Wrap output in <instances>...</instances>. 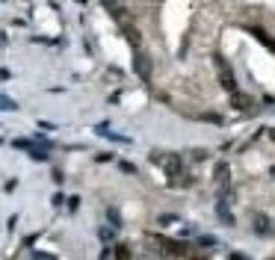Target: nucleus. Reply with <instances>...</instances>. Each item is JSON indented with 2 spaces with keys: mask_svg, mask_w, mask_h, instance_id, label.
Here are the masks:
<instances>
[{
  "mask_svg": "<svg viewBox=\"0 0 275 260\" xmlns=\"http://www.w3.org/2000/svg\"><path fill=\"white\" fill-rule=\"evenodd\" d=\"M151 160H160V163H166V166H163V169H166V174H169V180H172V183H178V180H184V183H187L189 177H187V169H184V160H181V157L178 154H151Z\"/></svg>",
  "mask_w": 275,
  "mask_h": 260,
  "instance_id": "1",
  "label": "nucleus"
},
{
  "mask_svg": "<svg viewBox=\"0 0 275 260\" xmlns=\"http://www.w3.org/2000/svg\"><path fill=\"white\" fill-rule=\"evenodd\" d=\"M133 71H136L142 80H148V77H151V59L145 56V51H142V48H136V51H133Z\"/></svg>",
  "mask_w": 275,
  "mask_h": 260,
  "instance_id": "2",
  "label": "nucleus"
},
{
  "mask_svg": "<svg viewBox=\"0 0 275 260\" xmlns=\"http://www.w3.org/2000/svg\"><path fill=\"white\" fill-rule=\"evenodd\" d=\"M157 245H160V251H163L166 257H175V254L184 251V243H172V240H166V237H157Z\"/></svg>",
  "mask_w": 275,
  "mask_h": 260,
  "instance_id": "3",
  "label": "nucleus"
},
{
  "mask_svg": "<svg viewBox=\"0 0 275 260\" xmlns=\"http://www.w3.org/2000/svg\"><path fill=\"white\" fill-rule=\"evenodd\" d=\"M252 228L258 231L260 237H266V234H269V219H266L263 213H252Z\"/></svg>",
  "mask_w": 275,
  "mask_h": 260,
  "instance_id": "4",
  "label": "nucleus"
},
{
  "mask_svg": "<svg viewBox=\"0 0 275 260\" xmlns=\"http://www.w3.org/2000/svg\"><path fill=\"white\" fill-rule=\"evenodd\" d=\"M216 65H219V77H222V86L234 89V74H231V68H225V62L216 56Z\"/></svg>",
  "mask_w": 275,
  "mask_h": 260,
  "instance_id": "5",
  "label": "nucleus"
},
{
  "mask_svg": "<svg viewBox=\"0 0 275 260\" xmlns=\"http://www.w3.org/2000/svg\"><path fill=\"white\" fill-rule=\"evenodd\" d=\"M249 30H252L255 35H258V39L263 42V45H266V48H269V51H275V42H272V39H269L266 33H263V30H258V27H249Z\"/></svg>",
  "mask_w": 275,
  "mask_h": 260,
  "instance_id": "6",
  "label": "nucleus"
},
{
  "mask_svg": "<svg viewBox=\"0 0 275 260\" xmlns=\"http://www.w3.org/2000/svg\"><path fill=\"white\" fill-rule=\"evenodd\" d=\"M231 101H234V106H240V109L249 106V98H243V92H234V98H231Z\"/></svg>",
  "mask_w": 275,
  "mask_h": 260,
  "instance_id": "7",
  "label": "nucleus"
},
{
  "mask_svg": "<svg viewBox=\"0 0 275 260\" xmlns=\"http://www.w3.org/2000/svg\"><path fill=\"white\" fill-rule=\"evenodd\" d=\"M116 257H119V260H127V257H130V251H127L124 245H119V248H116Z\"/></svg>",
  "mask_w": 275,
  "mask_h": 260,
  "instance_id": "8",
  "label": "nucleus"
},
{
  "mask_svg": "<svg viewBox=\"0 0 275 260\" xmlns=\"http://www.w3.org/2000/svg\"><path fill=\"white\" fill-rule=\"evenodd\" d=\"M104 6H107V9H110V12H113V9H116V6H119V3H116V0H104Z\"/></svg>",
  "mask_w": 275,
  "mask_h": 260,
  "instance_id": "9",
  "label": "nucleus"
},
{
  "mask_svg": "<svg viewBox=\"0 0 275 260\" xmlns=\"http://www.w3.org/2000/svg\"><path fill=\"white\" fill-rule=\"evenodd\" d=\"M269 139H272V142H275V127H272V130H269Z\"/></svg>",
  "mask_w": 275,
  "mask_h": 260,
  "instance_id": "10",
  "label": "nucleus"
},
{
  "mask_svg": "<svg viewBox=\"0 0 275 260\" xmlns=\"http://www.w3.org/2000/svg\"><path fill=\"white\" fill-rule=\"evenodd\" d=\"M189 260H204V257H189Z\"/></svg>",
  "mask_w": 275,
  "mask_h": 260,
  "instance_id": "11",
  "label": "nucleus"
},
{
  "mask_svg": "<svg viewBox=\"0 0 275 260\" xmlns=\"http://www.w3.org/2000/svg\"><path fill=\"white\" fill-rule=\"evenodd\" d=\"M272 260H275V257H272Z\"/></svg>",
  "mask_w": 275,
  "mask_h": 260,
  "instance_id": "12",
  "label": "nucleus"
}]
</instances>
